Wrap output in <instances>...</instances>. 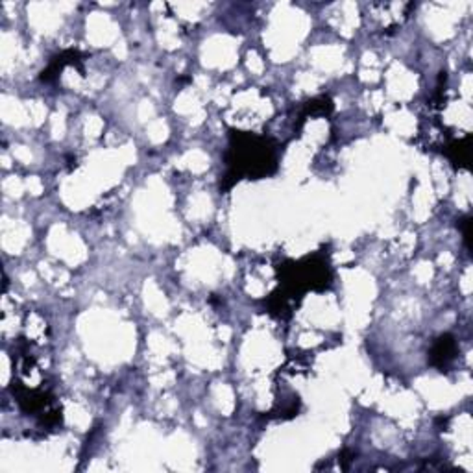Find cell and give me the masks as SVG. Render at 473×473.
Listing matches in <instances>:
<instances>
[{"mask_svg":"<svg viewBox=\"0 0 473 473\" xmlns=\"http://www.w3.org/2000/svg\"><path fill=\"white\" fill-rule=\"evenodd\" d=\"M226 163L227 171L220 181V190L224 193L242 178L261 180L274 174L278 171V144L270 137L232 130Z\"/></svg>","mask_w":473,"mask_h":473,"instance_id":"1","label":"cell"},{"mask_svg":"<svg viewBox=\"0 0 473 473\" xmlns=\"http://www.w3.org/2000/svg\"><path fill=\"white\" fill-rule=\"evenodd\" d=\"M457 351H459V346H457L455 336L450 335V333H445V335L438 336L435 344H433V348H431L429 365L435 366V368L440 370V372H445V370L453 365L455 359H457Z\"/></svg>","mask_w":473,"mask_h":473,"instance_id":"2","label":"cell"},{"mask_svg":"<svg viewBox=\"0 0 473 473\" xmlns=\"http://www.w3.org/2000/svg\"><path fill=\"white\" fill-rule=\"evenodd\" d=\"M81 54L78 52V50H65V52L57 54V56H54L52 59H50V63H48V67L45 69L43 72H41V81H52L54 78H56L59 72L65 69L67 65H74L78 67L81 72H84V69H81Z\"/></svg>","mask_w":473,"mask_h":473,"instance_id":"3","label":"cell"},{"mask_svg":"<svg viewBox=\"0 0 473 473\" xmlns=\"http://www.w3.org/2000/svg\"><path fill=\"white\" fill-rule=\"evenodd\" d=\"M333 111V102L329 96H318V98L309 100L307 104L303 106L302 113H300V120H298V130L302 128L303 122H305V118L312 117V115H329Z\"/></svg>","mask_w":473,"mask_h":473,"instance_id":"4","label":"cell"},{"mask_svg":"<svg viewBox=\"0 0 473 473\" xmlns=\"http://www.w3.org/2000/svg\"><path fill=\"white\" fill-rule=\"evenodd\" d=\"M469 141H472V137H466V139H459V141H453L451 144H448L445 147V154H448V157H450L451 161L455 163V165H466L469 159Z\"/></svg>","mask_w":473,"mask_h":473,"instance_id":"5","label":"cell"},{"mask_svg":"<svg viewBox=\"0 0 473 473\" xmlns=\"http://www.w3.org/2000/svg\"><path fill=\"white\" fill-rule=\"evenodd\" d=\"M469 226H472V218L466 217L460 220V229H462L464 235V242H466V246L469 248Z\"/></svg>","mask_w":473,"mask_h":473,"instance_id":"6","label":"cell"}]
</instances>
